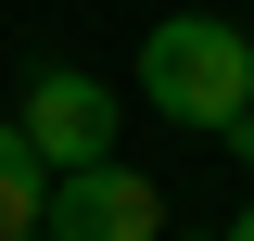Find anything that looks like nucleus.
<instances>
[{
    "mask_svg": "<svg viewBox=\"0 0 254 241\" xmlns=\"http://www.w3.org/2000/svg\"><path fill=\"white\" fill-rule=\"evenodd\" d=\"M38 241H165V190L140 165H76V178H51Z\"/></svg>",
    "mask_w": 254,
    "mask_h": 241,
    "instance_id": "3",
    "label": "nucleus"
},
{
    "mask_svg": "<svg viewBox=\"0 0 254 241\" xmlns=\"http://www.w3.org/2000/svg\"><path fill=\"white\" fill-rule=\"evenodd\" d=\"M13 127H26V152L51 165V178H76V165H115V89H102V76H76V63H38Z\"/></svg>",
    "mask_w": 254,
    "mask_h": 241,
    "instance_id": "2",
    "label": "nucleus"
},
{
    "mask_svg": "<svg viewBox=\"0 0 254 241\" xmlns=\"http://www.w3.org/2000/svg\"><path fill=\"white\" fill-rule=\"evenodd\" d=\"M26 241H38V229H26Z\"/></svg>",
    "mask_w": 254,
    "mask_h": 241,
    "instance_id": "7",
    "label": "nucleus"
},
{
    "mask_svg": "<svg viewBox=\"0 0 254 241\" xmlns=\"http://www.w3.org/2000/svg\"><path fill=\"white\" fill-rule=\"evenodd\" d=\"M242 38H254V26H242Z\"/></svg>",
    "mask_w": 254,
    "mask_h": 241,
    "instance_id": "8",
    "label": "nucleus"
},
{
    "mask_svg": "<svg viewBox=\"0 0 254 241\" xmlns=\"http://www.w3.org/2000/svg\"><path fill=\"white\" fill-rule=\"evenodd\" d=\"M229 152H242V165H254V102H242V115H229Z\"/></svg>",
    "mask_w": 254,
    "mask_h": 241,
    "instance_id": "5",
    "label": "nucleus"
},
{
    "mask_svg": "<svg viewBox=\"0 0 254 241\" xmlns=\"http://www.w3.org/2000/svg\"><path fill=\"white\" fill-rule=\"evenodd\" d=\"M38 216H51V165L26 152V127L0 115V241H26Z\"/></svg>",
    "mask_w": 254,
    "mask_h": 241,
    "instance_id": "4",
    "label": "nucleus"
},
{
    "mask_svg": "<svg viewBox=\"0 0 254 241\" xmlns=\"http://www.w3.org/2000/svg\"><path fill=\"white\" fill-rule=\"evenodd\" d=\"M229 241H254V203H242V216H229Z\"/></svg>",
    "mask_w": 254,
    "mask_h": 241,
    "instance_id": "6",
    "label": "nucleus"
},
{
    "mask_svg": "<svg viewBox=\"0 0 254 241\" xmlns=\"http://www.w3.org/2000/svg\"><path fill=\"white\" fill-rule=\"evenodd\" d=\"M140 102H153L165 127H216L254 102V38L229 26V13H165L153 38H140Z\"/></svg>",
    "mask_w": 254,
    "mask_h": 241,
    "instance_id": "1",
    "label": "nucleus"
}]
</instances>
